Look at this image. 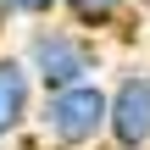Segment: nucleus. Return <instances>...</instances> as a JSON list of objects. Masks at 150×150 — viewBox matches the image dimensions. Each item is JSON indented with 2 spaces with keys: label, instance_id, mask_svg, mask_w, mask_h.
I'll use <instances>...</instances> for the list:
<instances>
[{
  "label": "nucleus",
  "instance_id": "obj_8",
  "mask_svg": "<svg viewBox=\"0 0 150 150\" xmlns=\"http://www.w3.org/2000/svg\"><path fill=\"white\" fill-rule=\"evenodd\" d=\"M33 150H50V145H33Z\"/></svg>",
  "mask_w": 150,
  "mask_h": 150
},
{
  "label": "nucleus",
  "instance_id": "obj_6",
  "mask_svg": "<svg viewBox=\"0 0 150 150\" xmlns=\"http://www.w3.org/2000/svg\"><path fill=\"white\" fill-rule=\"evenodd\" d=\"M6 11H11V22H50V17H61V0H6Z\"/></svg>",
  "mask_w": 150,
  "mask_h": 150
},
{
  "label": "nucleus",
  "instance_id": "obj_2",
  "mask_svg": "<svg viewBox=\"0 0 150 150\" xmlns=\"http://www.w3.org/2000/svg\"><path fill=\"white\" fill-rule=\"evenodd\" d=\"M33 134L50 150H95L106 145V83H67V89H45L33 106Z\"/></svg>",
  "mask_w": 150,
  "mask_h": 150
},
{
  "label": "nucleus",
  "instance_id": "obj_1",
  "mask_svg": "<svg viewBox=\"0 0 150 150\" xmlns=\"http://www.w3.org/2000/svg\"><path fill=\"white\" fill-rule=\"evenodd\" d=\"M17 56H22L28 78L39 83V95H45V89H67V83H89V78H100V45H95L89 33H78L72 22H61V17H50V22H28Z\"/></svg>",
  "mask_w": 150,
  "mask_h": 150
},
{
  "label": "nucleus",
  "instance_id": "obj_3",
  "mask_svg": "<svg viewBox=\"0 0 150 150\" xmlns=\"http://www.w3.org/2000/svg\"><path fill=\"white\" fill-rule=\"evenodd\" d=\"M106 145L150 150V67H128L106 83Z\"/></svg>",
  "mask_w": 150,
  "mask_h": 150
},
{
  "label": "nucleus",
  "instance_id": "obj_7",
  "mask_svg": "<svg viewBox=\"0 0 150 150\" xmlns=\"http://www.w3.org/2000/svg\"><path fill=\"white\" fill-rule=\"evenodd\" d=\"M6 28H11V11H6V0H0V33H6Z\"/></svg>",
  "mask_w": 150,
  "mask_h": 150
},
{
  "label": "nucleus",
  "instance_id": "obj_5",
  "mask_svg": "<svg viewBox=\"0 0 150 150\" xmlns=\"http://www.w3.org/2000/svg\"><path fill=\"white\" fill-rule=\"evenodd\" d=\"M145 0H61V22H72L78 33H111V28H122L134 11H139Z\"/></svg>",
  "mask_w": 150,
  "mask_h": 150
},
{
  "label": "nucleus",
  "instance_id": "obj_4",
  "mask_svg": "<svg viewBox=\"0 0 150 150\" xmlns=\"http://www.w3.org/2000/svg\"><path fill=\"white\" fill-rule=\"evenodd\" d=\"M33 106H39V83L28 78L17 50H0V150H11L33 128Z\"/></svg>",
  "mask_w": 150,
  "mask_h": 150
}]
</instances>
